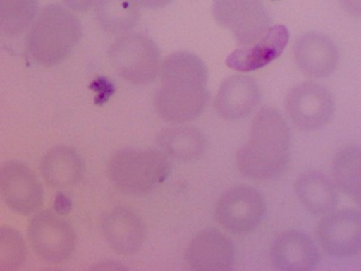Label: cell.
Wrapping results in <instances>:
<instances>
[{
  "label": "cell",
  "instance_id": "cell-2",
  "mask_svg": "<svg viewBox=\"0 0 361 271\" xmlns=\"http://www.w3.org/2000/svg\"><path fill=\"white\" fill-rule=\"evenodd\" d=\"M291 133L281 113L262 107L254 116L246 144L236 155L237 167L252 180H274L290 162Z\"/></svg>",
  "mask_w": 361,
  "mask_h": 271
},
{
  "label": "cell",
  "instance_id": "cell-4",
  "mask_svg": "<svg viewBox=\"0 0 361 271\" xmlns=\"http://www.w3.org/2000/svg\"><path fill=\"white\" fill-rule=\"evenodd\" d=\"M107 172L120 191L141 195L166 180L171 165L161 150L124 148L111 157Z\"/></svg>",
  "mask_w": 361,
  "mask_h": 271
},
{
  "label": "cell",
  "instance_id": "cell-15",
  "mask_svg": "<svg viewBox=\"0 0 361 271\" xmlns=\"http://www.w3.org/2000/svg\"><path fill=\"white\" fill-rule=\"evenodd\" d=\"M261 101V92L255 79L246 75L226 78L214 99V109L220 118L236 121L253 112Z\"/></svg>",
  "mask_w": 361,
  "mask_h": 271
},
{
  "label": "cell",
  "instance_id": "cell-3",
  "mask_svg": "<svg viewBox=\"0 0 361 271\" xmlns=\"http://www.w3.org/2000/svg\"><path fill=\"white\" fill-rule=\"evenodd\" d=\"M78 18L59 4L39 11L26 39L28 54L42 67H52L71 54L82 37Z\"/></svg>",
  "mask_w": 361,
  "mask_h": 271
},
{
  "label": "cell",
  "instance_id": "cell-9",
  "mask_svg": "<svg viewBox=\"0 0 361 271\" xmlns=\"http://www.w3.org/2000/svg\"><path fill=\"white\" fill-rule=\"evenodd\" d=\"M28 240L39 259L48 263H61L75 251L76 233L73 226L58 212L43 210L32 218Z\"/></svg>",
  "mask_w": 361,
  "mask_h": 271
},
{
  "label": "cell",
  "instance_id": "cell-7",
  "mask_svg": "<svg viewBox=\"0 0 361 271\" xmlns=\"http://www.w3.org/2000/svg\"><path fill=\"white\" fill-rule=\"evenodd\" d=\"M267 203L255 188L238 186L224 192L218 199L214 216L224 229L236 234H244L264 219Z\"/></svg>",
  "mask_w": 361,
  "mask_h": 271
},
{
  "label": "cell",
  "instance_id": "cell-27",
  "mask_svg": "<svg viewBox=\"0 0 361 271\" xmlns=\"http://www.w3.org/2000/svg\"><path fill=\"white\" fill-rule=\"evenodd\" d=\"M139 6L145 8L158 9L172 3L173 0H135Z\"/></svg>",
  "mask_w": 361,
  "mask_h": 271
},
{
  "label": "cell",
  "instance_id": "cell-12",
  "mask_svg": "<svg viewBox=\"0 0 361 271\" xmlns=\"http://www.w3.org/2000/svg\"><path fill=\"white\" fill-rule=\"evenodd\" d=\"M185 263L192 270H231L236 261L234 244L221 231L206 229L199 231L186 248Z\"/></svg>",
  "mask_w": 361,
  "mask_h": 271
},
{
  "label": "cell",
  "instance_id": "cell-1",
  "mask_svg": "<svg viewBox=\"0 0 361 271\" xmlns=\"http://www.w3.org/2000/svg\"><path fill=\"white\" fill-rule=\"evenodd\" d=\"M159 73L161 85L154 99L158 116L176 124L200 116L210 99L204 62L195 54L180 51L165 58Z\"/></svg>",
  "mask_w": 361,
  "mask_h": 271
},
{
  "label": "cell",
  "instance_id": "cell-6",
  "mask_svg": "<svg viewBox=\"0 0 361 271\" xmlns=\"http://www.w3.org/2000/svg\"><path fill=\"white\" fill-rule=\"evenodd\" d=\"M212 15L240 47L257 42L271 28L262 0H214Z\"/></svg>",
  "mask_w": 361,
  "mask_h": 271
},
{
  "label": "cell",
  "instance_id": "cell-18",
  "mask_svg": "<svg viewBox=\"0 0 361 271\" xmlns=\"http://www.w3.org/2000/svg\"><path fill=\"white\" fill-rule=\"evenodd\" d=\"M295 192L307 212L324 216L336 210L338 203V188L326 175L317 171H308L295 181Z\"/></svg>",
  "mask_w": 361,
  "mask_h": 271
},
{
  "label": "cell",
  "instance_id": "cell-25",
  "mask_svg": "<svg viewBox=\"0 0 361 271\" xmlns=\"http://www.w3.org/2000/svg\"><path fill=\"white\" fill-rule=\"evenodd\" d=\"M68 8L77 13L87 11L96 3V0H62Z\"/></svg>",
  "mask_w": 361,
  "mask_h": 271
},
{
  "label": "cell",
  "instance_id": "cell-24",
  "mask_svg": "<svg viewBox=\"0 0 361 271\" xmlns=\"http://www.w3.org/2000/svg\"><path fill=\"white\" fill-rule=\"evenodd\" d=\"M25 242L22 235L11 227L0 229V270L15 271L25 263Z\"/></svg>",
  "mask_w": 361,
  "mask_h": 271
},
{
  "label": "cell",
  "instance_id": "cell-5",
  "mask_svg": "<svg viewBox=\"0 0 361 271\" xmlns=\"http://www.w3.org/2000/svg\"><path fill=\"white\" fill-rule=\"evenodd\" d=\"M109 59L118 75L135 85L149 84L161 71V54L150 37L127 33L113 42Z\"/></svg>",
  "mask_w": 361,
  "mask_h": 271
},
{
  "label": "cell",
  "instance_id": "cell-26",
  "mask_svg": "<svg viewBox=\"0 0 361 271\" xmlns=\"http://www.w3.org/2000/svg\"><path fill=\"white\" fill-rule=\"evenodd\" d=\"M340 4L348 14L361 17V0H340Z\"/></svg>",
  "mask_w": 361,
  "mask_h": 271
},
{
  "label": "cell",
  "instance_id": "cell-13",
  "mask_svg": "<svg viewBox=\"0 0 361 271\" xmlns=\"http://www.w3.org/2000/svg\"><path fill=\"white\" fill-rule=\"evenodd\" d=\"M270 258L274 268L281 271H310L319 265V248L304 231H286L274 239Z\"/></svg>",
  "mask_w": 361,
  "mask_h": 271
},
{
  "label": "cell",
  "instance_id": "cell-16",
  "mask_svg": "<svg viewBox=\"0 0 361 271\" xmlns=\"http://www.w3.org/2000/svg\"><path fill=\"white\" fill-rule=\"evenodd\" d=\"M102 231L112 250L123 255L137 253L146 240L144 220L131 209L118 207L102 220Z\"/></svg>",
  "mask_w": 361,
  "mask_h": 271
},
{
  "label": "cell",
  "instance_id": "cell-8",
  "mask_svg": "<svg viewBox=\"0 0 361 271\" xmlns=\"http://www.w3.org/2000/svg\"><path fill=\"white\" fill-rule=\"evenodd\" d=\"M285 107L296 127L304 131H316L332 121L336 103L330 90L324 86L304 82L289 90Z\"/></svg>",
  "mask_w": 361,
  "mask_h": 271
},
{
  "label": "cell",
  "instance_id": "cell-14",
  "mask_svg": "<svg viewBox=\"0 0 361 271\" xmlns=\"http://www.w3.org/2000/svg\"><path fill=\"white\" fill-rule=\"evenodd\" d=\"M293 58L305 75L324 78L336 71L340 54L336 43L327 35L310 32L297 40L293 47Z\"/></svg>",
  "mask_w": 361,
  "mask_h": 271
},
{
  "label": "cell",
  "instance_id": "cell-19",
  "mask_svg": "<svg viewBox=\"0 0 361 271\" xmlns=\"http://www.w3.org/2000/svg\"><path fill=\"white\" fill-rule=\"evenodd\" d=\"M84 172V162L71 147H54L43 156L41 162L43 179L56 189L76 186L82 181Z\"/></svg>",
  "mask_w": 361,
  "mask_h": 271
},
{
  "label": "cell",
  "instance_id": "cell-10",
  "mask_svg": "<svg viewBox=\"0 0 361 271\" xmlns=\"http://www.w3.org/2000/svg\"><path fill=\"white\" fill-rule=\"evenodd\" d=\"M316 237L331 257L350 258L361 251V209L333 210L316 227Z\"/></svg>",
  "mask_w": 361,
  "mask_h": 271
},
{
  "label": "cell",
  "instance_id": "cell-22",
  "mask_svg": "<svg viewBox=\"0 0 361 271\" xmlns=\"http://www.w3.org/2000/svg\"><path fill=\"white\" fill-rule=\"evenodd\" d=\"M333 182L361 208V147L349 146L336 154L332 163Z\"/></svg>",
  "mask_w": 361,
  "mask_h": 271
},
{
  "label": "cell",
  "instance_id": "cell-17",
  "mask_svg": "<svg viewBox=\"0 0 361 271\" xmlns=\"http://www.w3.org/2000/svg\"><path fill=\"white\" fill-rule=\"evenodd\" d=\"M289 37L290 34L286 26H271L257 42L233 51L227 56L226 65L240 73L261 69L279 58L289 42Z\"/></svg>",
  "mask_w": 361,
  "mask_h": 271
},
{
  "label": "cell",
  "instance_id": "cell-21",
  "mask_svg": "<svg viewBox=\"0 0 361 271\" xmlns=\"http://www.w3.org/2000/svg\"><path fill=\"white\" fill-rule=\"evenodd\" d=\"M135 0H96V16L103 30L116 35L129 33L140 20Z\"/></svg>",
  "mask_w": 361,
  "mask_h": 271
},
{
  "label": "cell",
  "instance_id": "cell-28",
  "mask_svg": "<svg viewBox=\"0 0 361 271\" xmlns=\"http://www.w3.org/2000/svg\"><path fill=\"white\" fill-rule=\"evenodd\" d=\"M69 209H71V201L62 195H58L56 197V212L60 215L66 214V212H69Z\"/></svg>",
  "mask_w": 361,
  "mask_h": 271
},
{
  "label": "cell",
  "instance_id": "cell-20",
  "mask_svg": "<svg viewBox=\"0 0 361 271\" xmlns=\"http://www.w3.org/2000/svg\"><path fill=\"white\" fill-rule=\"evenodd\" d=\"M156 143L167 157L182 163L197 161L207 147L204 136L197 128L189 126L165 128L158 133Z\"/></svg>",
  "mask_w": 361,
  "mask_h": 271
},
{
  "label": "cell",
  "instance_id": "cell-11",
  "mask_svg": "<svg viewBox=\"0 0 361 271\" xmlns=\"http://www.w3.org/2000/svg\"><path fill=\"white\" fill-rule=\"evenodd\" d=\"M0 193L8 208L25 216L39 210L44 198L42 184L35 173L18 161L6 162L1 165Z\"/></svg>",
  "mask_w": 361,
  "mask_h": 271
},
{
  "label": "cell",
  "instance_id": "cell-23",
  "mask_svg": "<svg viewBox=\"0 0 361 271\" xmlns=\"http://www.w3.org/2000/svg\"><path fill=\"white\" fill-rule=\"evenodd\" d=\"M37 15V0H0V32L8 39L22 37Z\"/></svg>",
  "mask_w": 361,
  "mask_h": 271
}]
</instances>
